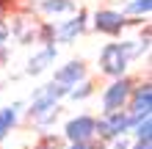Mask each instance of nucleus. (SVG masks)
<instances>
[{
	"mask_svg": "<svg viewBox=\"0 0 152 149\" xmlns=\"http://www.w3.org/2000/svg\"><path fill=\"white\" fill-rule=\"evenodd\" d=\"M144 52H149V33L144 39H133V41H108L100 50V72L111 80L122 77L127 75L130 64Z\"/></svg>",
	"mask_w": 152,
	"mask_h": 149,
	"instance_id": "obj_1",
	"label": "nucleus"
},
{
	"mask_svg": "<svg viewBox=\"0 0 152 149\" xmlns=\"http://www.w3.org/2000/svg\"><path fill=\"white\" fill-rule=\"evenodd\" d=\"M138 20H147V17H124L119 8H100V11H94V17H91V28L97 33H102V36L119 39L122 33L127 31V25L138 22Z\"/></svg>",
	"mask_w": 152,
	"mask_h": 149,
	"instance_id": "obj_2",
	"label": "nucleus"
},
{
	"mask_svg": "<svg viewBox=\"0 0 152 149\" xmlns=\"http://www.w3.org/2000/svg\"><path fill=\"white\" fill-rule=\"evenodd\" d=\"M130 133V116L127 110H111V113H102L97 119V127H94V138H100L102 144H111L116 138L127 135Z\"/></svg>",
	"mask_w": 152,
	"mask_h": 149,
	"instance_id": "obj_3",
	"label": "nucleus"
},
{
	"mask_svg": "<svg viewBox=\"0 0 152 149\" xmlns=\"http://www.w3.org/2000/svg\"><path fill=\"white\" fill-rule=\"evenodd\" d=\"M124 110H127V116H130V127L136 124L138 119L152 116V83L149 80H136L133 83V91L127 97Z\"/></svg>",
	"mask_w": 152,
	"mask_h": 149,
	"instance_id": "obj_4",
	"label": "nucleus"
},
{
	"mask_svg": "<svg viewBox=\"0 0 152 149\" xmlns=\"http://www.w3.org/2000/svg\"><path fill=\"white\" fill-rule=\"evenodd\" d=\"M133 77L130 75H122V77H113V80L105 86L102 91V113H111V110H122L127 105V97L133 91Z\"/></svg>",
	"mask_w": 152,
	"mask_h": 149,
	"instance_id": "obj_5",
	"label": "nucleus"
},
{
	"mask_svg": "<svg viewBox=\"0 0 152 149\" xmlns=\"http://www.w3.org/2000/svg\"><path fill=\"white\" fill-rule=\"evenodd\" d=\"M94 127H97V116H88V113H80V116L69 119L64 124V138L69 144H86L94 138Z\"/></svg>",
	"mask_w": 152,
	"mask_h": 149,
	"instance_id": "obj_6",
	"label": "nucleus"
},
{
	"mask_svg": "<svg viewBox=\"0 0 152 149\" xmlns=\"http://www.w3.org/2000/svg\"><path fill=\"white\" fill-rule=\"evenodd\" d=\"M86 28H88V11H86V8H77L69 20L56 25V41H61V44H72L80 33H86Z\"/></svg>",
	"mask_w": 152,
	"mask_h": 149,
	"instance_id": "obj_7",
	"label": "nucleus"
},
{
	"mask_svg": "<svg viewBox=\"0 0 152 149\" xmlns=\"http://www.w3.org/2000/svg\"><path fill=\"white\" fill-rule=\"evenodd\" d=\"M83 77H88V64L83 58H72L69 64H64V66H58L56 69V75H53V80L56 83H61V86H77Z\"/></svg>",
	"mask_w": 152,
	"mask_h": 149,
	"instance_id": "obj_8",
	"label": "nucleus"
},
{
	"mask_svg": "<svg viewBox=\"0 0 152 149\" xmlns=\"http://www.w3.org/2000/svg\"><path fill=\"white\" fill-rule=\"evenodd\" d=\"M56 58H58V47L56 44H44L36 55H31L28 58V66H25V75H31V77H36L42 72H47L50 64H56Z\"/></svg>",
	"mask_w": 152,
	"mask_h": 149,
	"instance_id": "obj_9",
	"label": "nucleus"
},
{
	"mask_svg": "<svg viewBox=\"0 0 152 149\" xmlns=\"http://www.w3.org/2000/svg\"><path fill=\"white\" fill-rule=\"evenodd\" d=\"M22 108H25L22 102H11V105H6V108H0V141H6V135L17 127Z\"/></svg>",
	"mask_w": 152,
	"mask_h": 149,
	"instance_id": "obj_10",
	"label": "nucleus"
},
{
	"mask_svg": "<svg viewBox=\"0 0 152 149\" xmlns=\"http://www.w3.org/2000/svg\"><path fill=\"white\" fill-rule=\"evenodd\" d=\"M39 8L47 17H58V14H75L80 6L75 0H39Z\"/></svg>",
	"mask_w": 152,
	"mask_h": 149,
	"instance_id": "obj_11",
	"label": "nucleus"
},
{
	"mask_svg": "<svg viewBox=\"0 0 152 149\" xmlns=\"http://www.w3.org/2000/svg\"><path fill=\"white\" fill-rule=\"evenodd\" d=\"M94 91H97L94 80H91V77H83V80H80L77 86H72V89H69V94H66V97H69V100H75V102H83V100H88V97H91Z\"/></svg>",
	"mask_w": 152,
	"mask_h": 149,
	"instance_id": "obj_12",
	"label": "nucleus"
},
{
	"mask_svg": "<svg viewBox=\"0 0 152 149\" xmlns=\"http://www.w3.org/2000/svg\"><path fill=\"white\" fill-rule=\"evenodd\" d=\"M149 11H152V0H130L122 6L124 17H149Z\"/></svg>",
	"mask_w": 152,
	"mask_h": 149,
	"instance_id": "obj_13",
	"label": "nucleus"
},
{
	"mask_svg": "<svg viewBox=\"0 0 152 149\" xmlns=\"http://www.w3.org/2000/svg\"><path fill=\"white\" fill-rule=\"evenodd\" d=\"M36 94H44V97H50L53 102H61V100H64L66 94H69V86H61V83H56V80H53V83H47V86H42Z\"/></svg>",
	"mask_w": 152,
	"mask_h": 149,
	"instance_id": "obj_14",
	"label": "nucleus"
},
{
	"mask_svg": "<svg viewBox=\"0 0 152 149\" xmlns=\"http://www.w3.org/2000/svg\"><path fill=\"white\" fill-rule=\"evenodd\" d=\"M33 39L42 41V44H56V25L53 22H42L36 31H33Z\"/></svg>",
	"mask_w": 152,
	"mask_h": 149,
	"instance_id": "obj_15",
	"label": "nucleus"
},
{
	"mask_svg": "<svg viewBox=\"0 0 152 149\" xmlns=\"http://www.w3.org/2000/svg\"><path fill=\"white\" fill-rule=\"evenodd\" d=\"M130 133H133V138H152V116L138 119L136 124L130 127Z\"/></svg>",
	"mask_w": 152,
	"mask_h": 149,
	"instance_id": "obj_16",
	"label": "nucleus"
},
{
	"mask_svg": "<svg viewBox=\"0 0 152 149\" xmlns=\"http://www.w3.org/2000/svg\"><path fill=\"white\" fill-rule=\"evenodd\" d=\"M105 149H130V141L127 138H116V141H111V144H105Z\"/></svg>",
	"mask_w": 152,
	"mask_h": 149,
	"instance_id": "obj_17",
	"label": "nucleus"
},
{
	"mask_svg": "<svg viewBox=\"0 0 152 149\" xmlns=\"http://www.w3.org/2000/svg\"><path fill=\"white\" fill-rule=\"evenodd\" d=\"M8 36H11V31H8V25H6V28H0V47H6Z\"/></svg>",
	"mask_w": 152,
	"mask_h": 149,
	"instance_id": "obj_18",
	"label": "nucleus"
}]
</instances>
